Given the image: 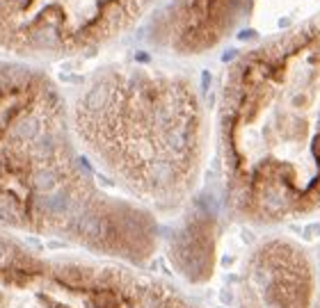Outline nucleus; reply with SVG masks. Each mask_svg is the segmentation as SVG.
<instances>
[{"instance_id":"nucleus-1","label":"nucleus","mask_w":320,"mask_h":308,"mask_svg":"<svg viewBox=\"0 0 320 308\" xmlns=\"http://www.w3.org/2000/svg\"><path fill=\"white\" fill-rule=\"evenodd\" d=\"M222 146L238 212L274 219L320 203V18L231 66Z\"/></svg>"},{"instance_id":"nucleus-2","label":"nucleus","mask_w":320,"mask_h":308,"mask_svg":"<svg viewBox=\"0 0 320 308\" xmlns=\"http://www.w3.org/2000/svg\"><path fill=\"white\" fill-rule=\"evenodd\" d=\"M71 128L124 187L172 203L188 192L201 153V105L185 78L108 66L78 94Z\"/></svg>"},{"instance_id":"nucleus-3","label":"nucleus","mask_w":320,"mask_h":308,"mask_svg":"<svg viewBox=\"0 0 320 308\" xmlns=\"http://www.w3.org/2000/svg\"><path fill=\"white\" fill-rule=\"evenodd\" d=\"M160 0H0V60L73 57L112 43Z\"/></svg>"},{"instance_id":"nucleus-4","label":"nucleus","mask_w":320,"mask_h":308,"mask_svg":"<svg viewBox=\"0 0 320 308\" xmlns=\"http://www.w3.org/2000/svg\"><path fill=\"white\" fill-rule=\"evenodd\" d=\"M249 7L252 0H169L156 16L151 41L181 57L204 55L238 30Z\"/></svg>"}]
</instances>
